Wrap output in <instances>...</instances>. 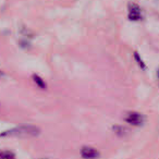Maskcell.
<instances>
[{
    "label": "cell",
    "instance_id": "6da1fadb",
    "mask_svg": "<svg viewBox=\"0 0 159 159\" xmlns=\"http://www.w3.org/2000/svg\"><path fill=\"white\" fill-rule=\"evenodd\" d=\"M40 133V129L38 126L31 125V124H24L13 128L11 130L5 131L0 134V136H9V137H31L37 136Z\"/></svg>",
    "mask_w": 159,
    "mask_h": 159
},
{
    "label": "cell",
    "instance_id": "7a4b0ae2",
    "mask_svg": "<svg viewBox=\"0 0 159 159\" xmlns=\"http://www.w3.org/2000/svg\"><path fill=\"white\" fill-rule=\"evenodd\" d=\"M125 122H128L129 124H132L135 126H139L145 122V118L142 113L136 112V111H132V112L126 113L125 118H124Z\"/></svg>",
    "mask_w": 159,
    "mask_h": 159
},
{
    "label": "cell",
    "instance_id": "3957f363",
    "mask_svg": "<svg viewBox=\"0 0 159 159\" xmlns=\"http://www.w3.org/2000/svg\"><path fill=\"white\" fill-rule=\"evenodd\" d=\"M128 18L131 21H139L142 20V10L136 3H130L129 5Z\"/></svg>",
    "mask_w": 159,
    "mask_h": 159
},
{
    "label": "cell",
    "instance_id": "277c9868",
    "mask_svg": "<svg viewBox=\"0 0 159 159\" xmlns=\"http://www.w3.org/2000/svg\"><path fill=\"white\" fill-rule=\"evenodd\" d=\"M99 155V152L91 146H84L81 149V156L83 159H97Z\"/></svg>",
    "mask_w": 159,
    "mask_h": 159
},
{
    "label": "cell",
    "instance_id": "5b68a950",
    "mask_svg": "<svg viewBox=\"0 0 159 159\" xmlns=\"http://www.w3.org/2000/svg\"><path fill=\"white\" fill-rule=\"evenodd\" d=\"M32 79H33V82L35 83L40 89H46V87H47L46 82H45V80H43L39 75L34 74L33 76H32Z\"/></svg>",
    "mask_w": 159,
    "mask_h": 159
},
{
    "label": "cell",
    "instance_id": "8992f818",
    "mask_svg": "<svg viewBox=\"0 0 159 159\" xmlns=\"http://www.w3.org/2000/svg\"><path fill=\"white\" fill-rule=\"evenodd\" d=\"M0 159H16V155L10 150H3L0 152Z\"/></svg>",
    "mask_w": 159,
    "mask_h": 159
},
{
    "label": "cell",
    "instance_id": "52a82bcc",
    "mask_svg": "<svg viewBox=\"0 0 159 159\" xmlns=\"http://www.w3.org/2000/svg\"><path fill=\"white\" fill-rule=\"evenodd\" d=\"M134 59H135V61H136L137 66H139V68L142 69V70H145V69H146L145 62L143 61V59H142V58L139 57V55L137 52H134Z\"/></svg>",
    "mask_w": 159,
    "mask_h": 159
},
{
    "label": "cell",
    "instance_id": "ba28073f",
    "mask_svg": "<svg viewBox=\"0 0 159 159\" xmlns=\"http://www.w3.org/2000/svg\"><path fill=\"white\" fill-rule=\"evenodd\" d=\"M115 131H116V133H117V134L124 135V134H126V132H123V131H128V130H126L125 128H122V126H116Z\"/></svg>",
    "mask_w": 159,
    "mask_h": 159
},
{
    "label": "cell",
    "instance_id": "9c48e42d",
    "mask_svg": "<svg viewBox=\"0 0 159 159\" xmlns=\"http://www.w3.org/2000/svg\"><path fill=\"white\" fill-rule=\"evenodd\" d=\"M3 76V72L1 70H0V77H2Z\"/></svg>",
    "mask_w": 159,
    "mask_h": 159
},
{
    "label": "cell",
    "instance_id": "30bf717a",
    "mask_svg": "<svg viewBox=\"0 0 159 159\" xmlns=\"http://www.w3.org/2000/svg\"></svg>",
    "mask_w": 159,
    "mask_h": 159
}]
</instances>
